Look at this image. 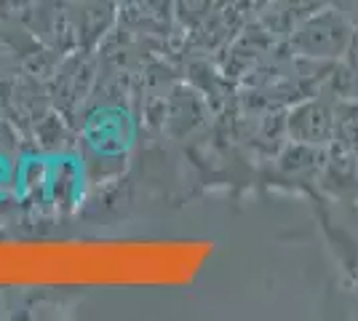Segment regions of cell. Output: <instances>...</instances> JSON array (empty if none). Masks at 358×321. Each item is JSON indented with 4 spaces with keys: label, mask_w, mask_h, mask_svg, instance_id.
<instances>
[{
    "label": "cell",
    "mask_w": 358,
    "mask_h": 321,
    "mask_svg": "<svg viewBox=\"0 0 358 321\" xmlns=\"http://www.w3.org/2000/svg\"><path fill=\"white\" fill-rule=\"evenodd\" d=\"M353 35H356V27L350 24V16L329 6L321 11H310L294 27L292 48L305 59L337 62L348 57Z\"/></svg>",
    "instance_id": "cell-1"
},
{
    "label": "cell",
    "mask_w": 358,
    "mask_h": 321,
    "mask_svg": "<svg viewBox=\"0 0 358 321\" xmlns=\"http://www.w3.org/2000/svg\"><path fill=\"white\" fill-rule=\"evenodd\" d=\"M292 142L329 148L334 142V99H308L297 105L286 118Z\"/></svg>",
    "instance_id": "cell-2"
},
{
    "label": "cell",
    "mask_w": 358,
    "mask_h": 321,
    "mask_svg": "<svg viewBox=\"0 0 358 321\" xmlns=\"http://www.w3.org/2000/svg\"><path fill=\"white\" fill-rule=\"evenodd\" d=\"M356 3L358 0H329V6H331V8H337V11H343V14H353Z\"/></svg>",
    "instance_id": "cell-3"
},
{
    "label": "cell",
    "mask_w": 358,
    "mask_h": 321,
    "mask_svg": "<svg viewBox=\"0 0 358 321\" xmlns=\"http://www.w3.org/2000/svg\"><path fill=\"white\" fill-rule=\"evenodd\" d=\"M348 62L358 67V30H356V35H353V43H350V48H348Z\"/></svg>",
    "instance_id": "cell-4"
}]
</instances>
